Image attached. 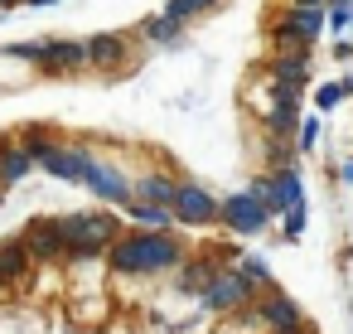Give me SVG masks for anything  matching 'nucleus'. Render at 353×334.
Instances as JSON below:
<instances>
[{
    "label": "nucleus",
    "mask_w": 353,
    "mask_h": 334,
    "mask_svg": "<svg viewBox=\"0 0 353 334\" xmlns=\"http://www.w3.org/2000/svg\"><path fill=\"white\" fill-rule=\"evenodd\" d=\"M184 242L179 233H145V228H126L112 252H107V271L112 276H170L184 266Z\"/></svg>",
    "instance_id": "obj_1"
},
{
    "label": "nucleus",
    "mask_w": 353,
    "mask_h": 334,
    "mask_svg": "<svg viewBox=\"0 0 353 334\" xmlns=\"http://www.w3.org/2000/svg\"><path fill=\"white\" fill-rule=\"evenodd\" d=\"M59 233H63V266H83V262H97L112 252V242L126 233V223H117V213H102V208H78V213H59L54 218Z\"/></svg>",
    "instance_id": "obj_2"
},
{
    "label": "nucleus",
    "mask_w": 353,
    "mask_h": 334,
    "mask_svg": "<svg viewBox=\"0 0 353 334\" xmlns=\"http://www.w3.org/2000/svg\"><path fill=\"white\" fill-rule=\"evenodd\" d=\"M170 213H174V228H218L223 199H218L208 184H199V179H179Z\"/></svg>",
    "instance_id": "obj_3"
},
{
    "label": "nucleus",
    "mask_w": 353,
    "mask_h": 334,
    "mask_svg": "<svg viewBox=\"0 0 353 334\" xmlns=\"http://www.w3.org/2000/svg\"><path fill=\"white\" fill-rule=\"evenodd\" d=\"M218 228H228L232 237H256V233L271 228V208H266L252 189H232V194L223 199V218H218Z\"/></svg>",
    "instance_id": "obj_4"
},
{
    "label": "nucleus",
    "mask_w": 353,
    "mask_h": 334,
    "mask_svg": "<svg viewBox=\"0 0 353 334\" xmlns=\"http://www.w3.org/2000/svg\"><path fill=\"white\" fill-rule=\"evenodd\" d=\"M199 305H203V310H213V315H237V310L256 305V295H252V286H247L232 266H223V271L208 281V291L199 295Z\"/></svg>",
    "instance_id": "obj_5"
},
{
    "label": "nucleus",
    "mask_w": 353,
    "mask_h": 334,
    "mask_svg": "<svg viewBox=\"0 0 353 334\" xmlns=\"http://www.w3.org/2000/svg\"><path fill=\"white\" fill-rule=\"evenodd\" d=\"M20 242H25V252L34 257V266H63V233H59V223L54 218H30L25 228H20Z\"/></svg>",
    "instance_id": "obj_6"
},
{
    "label": "nucleus",
    "mask_w": 353,
    "mask_h": 334,
    "mask_svg": "<svg viewBox=\"0 0 353 334\" xmlns=\"http://www.w3.org/2000/svg\"><path fill=\"white\" fill-rule=\"evenodd\" d=\"M256 315H261L266 334H285V329H310V320H305L300 300H295V295H285V291H266V295H256Z\"/></svg>",
    "instance_id": "obj_7"
},
{
    "label": "nucleus",
    "mask_w": 353,
    "mask_h": 334,
    "mask_svg": "<svg viewBox=\"0 0 353 334\" xmlns=\"http://www.w3.org/2000/svg\"><path fill=\"white\" fill-rule=\"evenodd\" d=\"M83 184L102 199V204H112V208H126L131 204V179L117 170V165H107V160H88V170H83Z\"/></svg>",
    "instance_id": "obj_8"
},
{
    "label": "nucleus",
    "mask_w": 353,
    "mask_h": 334,
    "mask_svg": "<svg viewBox=\"0 0 353 334\" xmlns=\"http://www.w3.org/2000/svg\"><path fill=\"white\" fill-rule=\"evenodd\" d=\"M88 160H92V150H88V146H78V141H59V146L39 160V170H44V175H54V179H63V184H83Z\"/></svg>",
    "instance_id": "obj_9"
},
{
    "label": "nucleus",
    "mask_w": 353,
    "mask_h": 334,
    "mask_svg": "<svg viewBox=\"0 0 353 334\" xmlns=\"http://www.w3.org/2000/svg\"><path fill=\"white\" fill-rule=\"evenodd\" d=\"M39 68L49 78H63V73H83L88 68V44L83 39H44V59Z\"/></svg>",
    "instance_id": "obj_10"
},
{
    "label": "nucleus",
    "mask_w": 353,
    "mask_h": 334,
    "mask_svg": "<svg viewBox=\"0 0 353 334\" xmlns=\"http://www.w3.org/2000/svg\"><path fill=\"white\" fill-rule=\"evenodd\" d=\"M310 73H314L310 49H300V54H276L271 68H266L271 88H285V92H305V88H310Z\"/></svg>",
    "instance_id": "obj_11"
},
{
    "label": "nucleus",
    "mask_w": 353,
    "mask_h": 334,
    "mask_svg": "<svg viewBox=\"0 0 353 334\" xmlns=\"http://www.w3.org/2000/svg\"><path fill=\"white\" fill-rule=\"evenodd\" d=\"M232 257L237 252H203V257H184V266H179V291L184 295H203L208 291V281L223 271V266H232Z\"/></svg>",
    "instance_id": "obj_12"
},
{
    "label": "nucleus",
    "mask_w": 353,
    "mask_h": 334,
    "mask_svg": "<svg viewBox=\"0 0 353 334\" xmlns=\"http://www.w3.org/2000/svg\"><path fill=\"white\" fill-rule=\"evenodd\" d=\"M295 204H305L300 170H266V208H271V218H281Z\"/></svg>",
    "instance_id": "obj_13"
},
{
    "label": "nucleus",
    "mask_w": 353,
    "mask_h": 334,
    "mask_svg": "<svg viewBox=\"0 0 353 334\" xmlns=\"http://www.w3.org/2000/svg\"><path fill=\"white\" fill-rule=\"evenodd\" d=\"M34 271V257L25 252V242H20V233L15 237H0V286H20L25 276Z\"/></svg>",
    "instance_id": "obj_14"
},
{
    "label": "nucleus",
    "mask_w": 353,
    "mask_h": 334,
    "mask_svg": "<svg viewBox=\"0 0 353 334\" xmlns=\"http://www.w3.org/2000/svg\"><path fill=\"white\" fill-rule=\"evenodd\" d=\"M174 189H179V179L165 175V170H145V175L131 179V199H141V204H160V208L174 204Z\"/></svg>",
    "instance_id": "obj_15"
},
{
    "label": "nucleus",
    "mask_w": 353,
    "mask_h": 334,
    "mask_svg": "<svg viewBox=\"0 0 353 334\" xmlns=\"http://www.w3.org/2000/svg\"><path fill=\"white\" fill-rule=\"evenodd\" d=\"M126 54H131V49H126V39H121V35H112V30L88 39V68H107V73H112V68H121V63H126Z\"/></svg>",
    "instance_id": "obj_16"
},
{
    "label": "nucleus",
    "mask_w": 353,
    "mask_h": 334,
    "mask_svg": "<svg viewBox=\"0 0 353 334\" xmlns=\"http://www.w3.org/2000/svg\"><path fill=\"white\" fill-rule=\"evenodd\" d=\"M232 271L252 286V295H266V291H276V276H271V262L266 257H256V252H237L232 257Z\"/></svg>",
    "instance_id": "obj_17"
},
{
    "label": "nucleus",
    "mask_w": 353,
    "mask_h": 334,
    "mask_svg": "<svg viewBox=\"0 0 353 334\" xmlns=\"http://www.w3.org/2000/svg\"><path fill=\"white\" fill-rule=\"evenodd\" d=\"M121 213H126L131 228H145V233H174V213L160 208V204H141V199H131Z\"/></svg>",
    "instance_id": "obj_18"
},
{
    "label": "nucleus",
    "mask_w": 353,
    "mask_h": 334,
    "mask_svg": "<svg viewBox=\"0 0 353 334\" xmlns=\"http://www.w3.org/2000/svg\"><path fill=\"white\" fill-rule=\"evenodd\" d=\"M30 170H34V155L30 150H20L15 141H0V189H15Z\"/></svg>",
    "instance_id": "obj_19"
},
{
    "label": "nucleus",
    "mask_w": 353,
    "mask_h": 334,
    "mask_svg": "<svg viewBox=\"0 0 353 334\" xmlns=\"http://www.w3.org/2000/svg\"><path fill=\"white\" fill-rule=\"evenodd\" d=\"M10 141H15L20 150H30V155H34V165H39V160H44V155H49V150L59 146V136H54L49 126H20V131H15Z\"/></svg>",
    "instance_id": "obj_20"
},
{
    "label": "nucleus",
    "mask_w": 353,
    "mask_h": 334,
    "mask_svg": "<svg viewBox=\"0 0 353 334\" xmlns=\"http://www.w3.org/2000/svg\"><path fill=\"white\" fill-rule=\"evenodd\" d=\"M295 141H281V136H266V170H295Z\"/></svg>",
    "instance_id": "obj_21"
},
{
    "label": "nucleus",
    "mask_w": 353,
    "mask_h": 334,
    "mask_svg": "<svg viewBox=\"0 0 353 334\" xmlns=\"http://www.w3.org/2000/svg\"><path fill=\"white\" fill-rule=\"evenodd\" d=\"M145 39L150 44H179L184 39V25H174L170 15H155V20H145Z\"/></svg>",
    "instance_id": "obj_22"
},
{
    "label": "nucleus",
    "mask_w": 353,
    "mask_h": 334,
    "mask_svg": "<svg viewBox=\"0 0 353 334\" xmlns=\"http://www.w3.org/2000/svg\"><path fill=\"white\" fill-rule=\"evenodd\" d=\"M305 218H310V208H305V204L285 208V213H281V237H285V242H300V237H305Z\"/></svg>",
    "instance_id": "obj_23"
},
{
    "label": "nucleus",
    "mask_w": 353,
    "mask_h": 334,
    "mask_svg": "<svg viewBox=\"0 0 353 334\" xmlns=\"http://www.w3.org/2000/svg\"><path fill=\"white\" fill-rule=\"evenodd\" d=\"M208 6H203V0H165V15L174 20V25H189L194 15H203Z\"/></svg>",
    "instance_id": "obj_24"
},
{
    "label": "nucleus",
    "mask_w": 353,
    "mask_h": 334,
    "mask_svg": "<svg viewBox=\"0 0 353 334\" xmlns=\"http://www.w3.org/2000/svg\"><path fill=\"white\" fill-rule=\"evenodd\" d=\"M319 146V117H300V131H295V150L310 155Z\"/></svg>",
    "instance_id": "obj_25"
},
{
    "label": "nucleus",
    "mask_w": 353,
    "mask_h": 334,
    "mask_svg": "<svg viewBox=\"0 0 353 334\" xmlns=\"http://www.w3.org/2000/svg\"><path fill=\"white\" fill-rule=\"evenodd\" d=\"M343 102V83H319L314 88V112H334Z\"/></svg>",
    "instance_id": "obj_26"
},
{
    "label": "nucleus",
    "mask_w": 353,
    "mask_h": 334,
    "mask_svg": "<svg viewBox=\"0 0 353 334\" xmlns=\"http://www.w3.org/2000/svg\"><path fill=\"white\" fill-rule=\"evenodd\" d=\"M6 54H10V59H20V63H34V68H39V59H44V39H25V44H10Z\"/></svg>",
    "instance_id": "obj_27"
},
{
    "label": "nucleus",
    "mask_w": 353,
    "mask_h": 334,
    "mask_svg": "<svg viewBox=\"0 0 353 334\" xmlns=\"http://www.w3.org/2000/svg\"><path fill=\"white\" fill-rule=\"evenodd\" d=\"M334 59H339V63H348V59H353V44H348V39H339V44H334Z\"/></svg>",
    "instance_id": "obj_28"
},
{
    "label": "nucleus",
    "mask_w": 353,
    "mask_h": 334,
    "mask_svg": "<svg viewBox=\"0 0 353 334\" xmlns=\"http://www.w3.org/2000/svg\"><path fill=\"white\" fill-rule=\"evenodd\" d=\"M339 179L353 189V155H343V165H339Z\"/></svg>",
    "instance_id": "obj_29"
},
{
    "label": "nucleus",
    "mask_w": 353,
    "mask_h": 334,
    "mask_svg": "<svg viewBox=\"0 0 353 334\" xmlns=\"http://www.w3.org/2000/svg\"><path fill=\"white\" fill-rule=\"evenodd\" d=\"M290 6H305V10H324L329 0H290Z\"/></svg>",
    "instance_id": "obj_30"
},
{
    "label": "nucleus",
    "mask_w": 353,
    "mask_h": 334,
    "mask_svg": "<svg viewBox=\"0 0 353 334\" xmlns=\"http://www.w3.org/2000/svg\"><path fill=\"white\" fill-rule=\"evenodd\" d=\"M285 334H314V329H285Z\"/></svg>",
    "instance_id": "obj_31"
},
{
    "label": "nucleus",
    "mask_w": 353,
    "mask_h": 334,
    "mask_svg": "<svg viewBox=\"0 0 353 334\" xmlns=\"http://www.w3.org/2000/svg\"><path fill=\"white\" fill-rule=\"evenodd\" d=\"M10 6H15V0H0V10H10Z\"/></svg>",
    "instance_id": "obj_32"
},
{
    "label": "nucleus",
    "mask_w": 353,
    "mask_h": 334,
    "mask_svg": "<svg viewBox=\"0 0 353 334\" xmlns=\"http://www.w3.org/2000/svg\"><path fill=\"white\" fill-rule=\"evenodd\" d=\"M203 6H208V10H213V6H218V0H203Z\"/></svg>",
    "instance_id": "obj_33"
},
{
    "label": "nucleus",
    "mask_w": 353,
    "mask_h": 334,
    "mask_svg": "<svg viewBox=\"0 0 353 334\" xmlns=\"http://www.w3.org/2000/svg\"><path fill=\"white\" fill-rule=\"evenodd\" d=\"M0 204H6V189H0Z\"/></svg>",
    "instance_id": "obj_34"
},
{
    "label": "nucleus",
    "mask_w": 353,
    "mask_h": 334,
    "mask_svg": "<svg viewBox=\"0 0 353 334\" xmlns=\"http://www.w3.org/2000/svg\"><path fill=\"white\" fill-rule=\"evenodd\" d=\"M0 291H6V286H0Z\"/></svg>",
    "instance_id": "obj_35"
}]
</instances>
